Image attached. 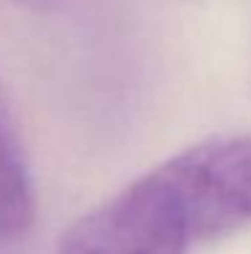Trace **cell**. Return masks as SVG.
Segmentation results:
<instances>
[{"instance_id": "cell-1", "label": "cell", "mask_w": 251, "mask_h": 254, "mask_svg": "<svg viewBox=\"0 0 251 254\" xmlns=\"http://www.w3.org/2000/svg\"><path fill=\"white\" fill-rule=\"evenodd\" d=\"M189 241H211L251 225V135L200 141L151 168Z\"/></svg>"}, {"instance_id": "cell-2", "label": "cell", "mask_w": 251, "mask_h": 254, "mask_svg": "<svg viewBox=\"0 0 251 254\" xmlns=\"http://www.w3.org/2000/svg\"><path fill=\"white\" fill-rule=\"evenodd\" d=\"M176 205L151 173L95 205L62 233L54 254H189Z\"/></svg>"}, {"instance_id": "cell-3", "label": "cell", "mask_w": 251, "mask_h": 254, "mask_svg": "<svg viewBox=\"0 0 251 254\" xmlns=\"http://www.w3.org/2000/svg\"><path fill=\"white\" fill-rule=\"evenodd\" d=\"M35 216V190L16 117L0 87V246L22 238Z\"/></svg>"}, {"instance_id": "cell-4", "label": "cell", "mask_w": 251, "mask_h": 254, "mask_svg": "<svg viewBox=\"0 0 251 254\" xmlns=\"http://www.w3.org/2000/svg\"><path fill=\"white\" fill-rule=\"evenodd\" d=\"M19 3L33 5V8H49V5H51V3H57V0H19Z\"/></svg>"}]
</instances>
